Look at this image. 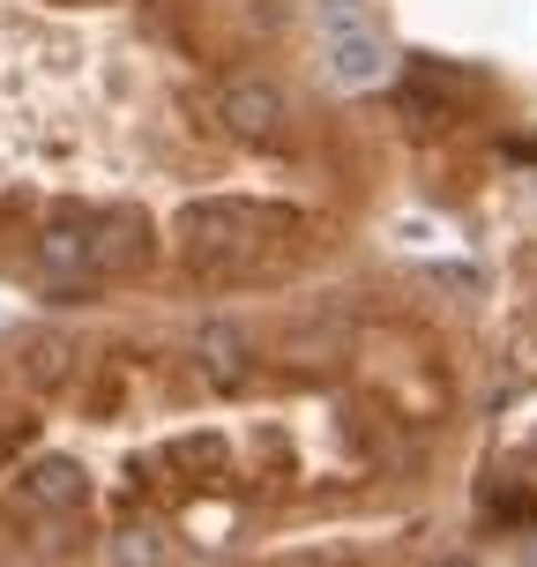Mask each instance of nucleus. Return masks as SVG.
Masks as SVG:
<instances>
[{"instance_id": "f257e3e1", "label": "nucleus", "mask_w": 537, "mask_h": 567, "mask_svg": "<svg viewBox=\"0 0 537 567\" xmlns=\"http://www.w3.org/2000/svg\"><path fill=\"white\" fill-rule=\"evenodd\" d=\"M299 247V217L291 209H261V202H195L179 217V255L209 269V277H239L261 261H291Z\"/></svg>"}, {"instance_id": "f03ea898", "label": "nucleus", "mask_w": 537, "mask_h": 567, "mask_svg": "<svg viewBox=\"0 0 537 567\" xmlns=\"http://www.w3.org/2000/svg\"><path fill=\"white\" fill-rule=\"evenodd\" d=\"M321 45H329V68H337V83L366 90L389 75V38L381 23L366 16V0H321Z\"/></svg>"}, {"instance_id": "7ed1b4c3", "label": "nucleus", "mask_w": 537, "mask_h": 567, "mask_svg": "<svg viewBox=\"0 0 537 567\" xmlns=\"http://www.w3.org/2000/svg\"><path fill=\"white\" fill-rule=\"evenodd\" d=\"M90 255H97V277H135L142 261L157 255V231L135 209H113V217H90Z\"/></svg>"}, {"instance_id": "20e7f679", "label": "nucleus", "mask_w": 537, "mask_h": 567, "mask_svg": "<svg viewBox=\"0 0 537 567\" xmlns=\"http://www.w3.org/2000/svg\"><path fill=\"white\" fill-rule=\"evenodd\" d=\"M38 269L53 284H97V255H90V217H75V209H60L53 225H38Z\"/></svg>"}, {"instance_id": "39448f33", "label": "nucleus", "mask_w": 537, "mask_h": 567, "mask_svg": "<svg viewBox=\"0 0 537 567\" xmlns=\"http://www.w3.org/2000/svg\"><path fill=\"white\" fill-rule=\"evenodd\" d=\"M217 113H225V127L239 142H277L283 135V90L261 83V75H239V83H225Z\"/></svg>"}, {"instance_id": "423d86ee", "label": "nucleus", "mask_w": 537, "mask_h": 567, "mask_svg": "<svg viewBox=\"0 0 537 567\" xmlns=\"http://www.w3.org/2000/svg\"><path fill=\"white\" fill-rule=\"evenodd\" d=\"M90 501V471L75 463V455H38V463H23V508L30 515H68Z\"/></svg>"}, {"instance_id": "0eeeda50", "label": "nucleus", "mask_w": 537, "mask_h": 567, "mask_svg": "<svg viewBox=\"0 0 537 567\" xmlns=\"http://www.w3.org/2000/svg\"><path fill=\"white\" fill-rule=\"evenodd\" d=\"M195 367H202V381L239 389V381H247V367H255V343H247V329H239V321H209V329L195 337Z\"/></svg>"}, {"instance_id": "6e6552de", "label": "nucleus", "mask_w": 537, "mask_h": 567, "mask_svg": "<svg viewBox=\"0 0 537 567\" xmlns=\"http://www.w3.org/2000/svg\"><path fill=\"white\" fill-rule=\"evenodd\" d=\"M68 373H75V343L68 337H30L23 343V381L53 389V381H68Z\"/></svg>"}, {"instance_id": "1a4fd4ad", "label": "nucleus", "mask_w": 537, "mask_h": 567, "mask_svg": "<svg viewBox=\"0 0 537 567\" xmlns=\"http://www.w3.org/2000/svg\"><path fill=\"white\" fill-rule=\"evenodd\" d=\"M113 560L120 567H157V560H165V545H157V530H127V538L113 545Z\"/></svg>"}]
</instances>
